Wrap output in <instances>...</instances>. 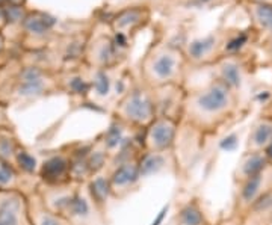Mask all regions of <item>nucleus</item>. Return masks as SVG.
Returning <instances> with one entry per match:
<instances>
[{
  "instance_id": "10",
  "label": "nucleus",
  "mask_w": 272,
  "mask_h": 225,
  "mask_svg": "<svg viewBox=\"0 0 272 225\" xmlns=\"http://www.w3.org/2000/svg\"><path fill=\"white\" fill-rule=\"evenodd\" d=\"M157 117H168L182 121L188 94L186 85H167L153 89Z\"/></svg>"
},
{
  "instance_id": "5",
  "label": "nucleus",
  "mask_w": 272,
  "mask_h": 225,
  "mask_svg": "<svg viewBox=\"0 0 272 225\" xmlns=\"http://www.w3.org/2000/svg\"><path fill=\"white\" fill-rule=\"evenodd\" d=\"M151 15L153 11L150 5L141 2L115 11L106 21L109 27H111L112 33L117 36V39L130 48L135 36L150 24Z\"/></svg>"
},
{
  "instance_id": "14",
  "label": "nucleus",
  "mask_w": 272,
  "mask_h": 225,
  "mask_svg": "<svg viewBox=\"0 0 272 225\" xmlns=\"http://www.w3.org/2000/svg\"><path fill=\"white\" fill-rule=\"evenodd\" d=\"M268 166H269V162H268V157L265 153L245 151L235 171V183L239 185V183L245 182L247 179L262 173Z\"/></svg>"
},
{
  "instance_id": "12",
  "label": "nucleus",
  "mask_w": 272,
  "mask_h": 225,
  "mask_svg": "<svg viewBox=\"0 0 272 225\" xmlns=\"http://www.w3.org/2000/svg\"><path fill=\"white\" fill-rule=\"evenodd\" d=\"M247 20L257 35L259 45L272 38V3H260L253 0H241Z\"/></svg>"
},
{
  "instance_id": "21",
  "label": "nucleus",
  "mask_w": 272,
  "mask_h": 225,
  "mask_svg": "<svg viewBox=\"0 0 272 225\" xmlns=\"http://www.w3.org/2000/svg\"><path fill=\"white\" fill-rule=\"evenodd\" d=\"M253 2H260V3H272V0H253Z\"/></svg>"
},
{
  "instance_id": "22",
  "label": "nucleus",
  "mask_w": 272,
  "mask_h": 225,
  "mask_svg": "<svg viewBox=\"0 0 272 225\" xmlns=\"http://www.w3.org/2000/svg\"><path fill=\"white\" fill-rule=\"evenodd\" d=\"M0 47H2V41H0Z\"/></svg>"
},
{
  "instance_id": "20",
  "label": "nucleus",
  "mask_w": 272,
  "mask_h": 225,
  "mask_svg": "<svg viewBox=\"0 0 272 225\" xmlns=\"http://www.w3.org/2000/svg\"><path fill=\"white\" fill-rule=\"evenodd\" d=\"M263 112H265V114H269V112H272V101H271V103H269V104L263 109Z\"/></svg>"
},
{
  "instance_id": "9",
  "label": "nucleus",
  "mask_w": 272,
  "mask_h": 225,
  "mask_svg": "<svg viewBox=\"0 0 272 225\" xmlns=\"http://www.w3.org/2000/svg\"><path fill=\"white\" fill-rule=\"evenodd\" d=\"M139 156L141 153L112 162L114 168L107 173V183H109V191H111L112 198L124 200L138 188L142 179Z\"/></svg>"
},
{
  "instance_id": "3",
  "label": "nucleus",
  "mask_w": 272,
  "mask_h": 225,
  "mask_svg": "<svg viewBox=\"0 0 272 225\" xmlns=\"http://www.w3.org/2000/svg\"><path fill=\"white\" fill-rule=\"evenodd\" d=\"M129 50L117 39L106 20H97L88 33L82 61L94 70L118 68L126 64Z\"/></svg>"
},
{
  "instance_id": "15",
  "label": "nucleus",
  "mask_w": 272,
  "mask_h": 225,
  "mask_svg": "<svg viewBox=\"0 0 272 225\" xmlns=\"http://www.w3.org/2000/svg\"><path fill=\"white\" fill-rule=\"evenodd\" d=\"M54 20L45 14H30L24 18V27L27 32H32L38 36H44L53 27Z\"/></svg>"
},
{
  "instance_id": "17",
  "label": "nucleus",
  "mask_w": 272,
  "mask_h": 225,
  "mask_svg": "<svg viewBox=\"0 0 272 225\" xmlns=\"http://www.w3.org/2000/svg\"><path fill=\"white\" fill-rule=\"evenodd\" d=\"M171 5L185 6V8H213L227 3H239L241 0H168Z\"/></svg>"
},
{
  "instance_id": "19",
  "label": "nucleus",
  "mask_w": 272,
  "mask_h": 225,
  "mask_svg": "<svg viewBox=\"0 0 272 225\" xmlns=\"http://www.w3.org/2000/svg\"><path fill=\"white\" fill-rule=\"evenodd\" d=\"M265 154H266V157H268V162L272 165V142H271V144H269V147L266 148Z\"/></svg>"
},
{
  "instance_id": "1",
  "label": "nucleus",
  "mask_w": 272,
  "mask_h": 225,
  "mask_svg": "<svg viewBox=\"0 0 272 225\" xmlns=\"http://www.w3.org/2000/svg\"><path fill=\"white\" fill-rule=\"evenodd\" d=\"M241 109V97L223 80L210 77L198 88L188 89L182 126L207 136L229 126Z\"/></svg>"
},
{
  "instance_id": "2",
  "label": "nucleus",
  "mask_w": 272,
  "mask_h": 225,
  "mask_svg": "<svg viewBox=\"0 0 272 225\" xmlns=\"http://www.w3.org/2000/svg\"><path fill=\"white\" fill-rule=\"evenodd\" d=\"M191 70L183 47L167 41H154L139 62V80L148 88L167 85H186Z\"/></svg>"
},
{
  "instance_id": "6",
  "label": "nucleus",
  "mask_w": 272,
  "mask_h": 225,
  "mask_svg": "<svg viewBox=\"0 0 272 225\" xmlns=\"http://www.w3.org/2000/svg\"><path fill=\"white\" fill-rule=\"evenodd\" d=\"M224 38L226 27H218L213 32L192 38L182 44L189 67L204 70L224 58Z\"/></svg>"
},
{
  "instance_id": "18",
  "label": "nucleus",
  "mask_w": 272,
  "mask_h": 225,
  "mask_svg": "<svg viewBox=\"0 0 272 225\" xmlns=\"http://www.w3.org/2000/svg\"><path fill=\"white\" fill-rule=\"evenodd\" d=\"M259 51H262V54H265V64L271 65L272 67V38L263 41L259 47H257Z\"/></svg>"
},
{
  "instance_id": "24",
  "label": "nucleus",
  "mask_w": 272,
  "mask_h": 225,
  "mask_svg": "<svg viewBox=\"0 0 272 225\" xmlns=\"http://www.w3.org/2000/svg\"><path fill=\"white\" fill-rule=\"evenodd\" d=\"M0 225H3V224H2V222H0Z\"/></svg>"
},
{
  "instance_id": "11",
  "label": "nucleus",
  "mask_w": 272,
  "mask_h": 225,
  "mask_svg": "<svg viewBox=\"0 0 272 225\" xmlns=\"http://www.w3.org/2000/svg\"><path fill=\"white\" fill-rule=\"evenodd\" d=\"M272 191V165L245 182L238 185L236 207L239 212H247L262 195Z\"/></svg>"
},
{
  "instance_id": "23",
  "label": "nucleus",
  "mask_w": 272,
  "mask_h": 225,
  "mask_svg": "<svg viewBox=\"0 0 272 225\" xmlns=\"http://www.w3.org/2000/svg\"><path fill=\"white\" fill-rule=\"evenodd\" d=\"M269 115H272V112H269Z\"/></svg>"
},
{
  "instance_id": "4",
  "label": "nucleus",
  "mask_w": 272,
  "mask_h": 225,
  "mask_svg": "<svg viewBox=\"0 0 272 225\" xmlns=\"http://www.w3.org/2000/svg\"><path fill=\"white\" fill-rule=\"evenodd\" d=\"M111 114L115 121L136 132H142L157 117L153 89L141 80H135L117 101Z\"/></svg>"
},
{
  "instance_id": "13",
  "label": "nucleus",
  "mask_w": 272,
  "mask_h": 225,
  "mask_svg": "<svg viewBox=\"0 0 272 225\" xmlns=\"http://www.w3.org/2000/svg\"><path fill=\"white\" fill-rule=\"evenodd\" d=\"M271 142H272V115L263 112L250 127L245 151L265 153Z\"/></svg>"
},
{
  "instance_id": "8",
  "label": "nucleus",
  "mask_w": 272,
  "mask_h": 225,
  "mask_svg": "<svg viewBox=\"0 0 272 225\" xmlns=\"http://www.w3.org/2000/svg\"><path fill=\"white\" fill-rule=\"evenodd\" d=\"M182 121L156 117L151 124H148L139 133V145L145 153H167L174 151V147L179 141Z\"/></svg>"
},
{
  "instance_id": "16",
  "label": "nucleus",
  "mask_w": 272,
  "mask_h": 225,
  "mask_svg": "<svg viewBox=\"0 0 272 225\" xmlns=\"http://www.w3.org/2000/svg\"><path fill=\"white\" fill-rule=\"evenodd\" d=\"M30 218L33 225H73L65 216L50 210L45 207V210H41L39 213H33L30 210Z\"/></svg>"
},
{
  "instance_id": "7",
  "label": "nucleus",
  "mask_w": 272,
  "mask_h": 225,
  "mask_svg": "<svg viewBox=\"0 0 272 225\" xmlns=\"http://www.w3.org/2000/svg\"><path fill=\"white\" fill-rule=\"evenodd\" d=\"M256 64V53L244 56H226V58H221L206 70L212 73V77H216L227 83L241 97L245 86L248 85V79L253 77Z\"/></svg>"
}]
</instances>
